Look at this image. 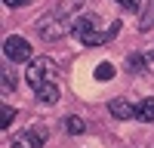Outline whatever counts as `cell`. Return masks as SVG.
Here are the masks:
<instances>
[{
    "label": "cell",
    "instance_id": "3957f363",
    "mask_svg": "<svg viewBox=\"0 0 154 148\" xmlns=\"http://www.w3.org/2000/svg\"><path fill=\"white\" fill-rule=\"evenodd\" d=\"M74 37L80 40L83 46H99V43H108L111 37H117L120 31V22H111V25H102V19L96 12H80L74 19Z\"/></svg>",
    "mask_w": 154,
    "mask_h": 148
},
{
    "label": "cell",
    "instance_id": "277c9868",
    "mask_svg": "<svg viewBox=\"0 0 154 148\" xmlns=\"http://www.w3.org/2000/svg\"><path fill=\"white\" fill-rule=\"evenodd\" d=\"M46 136H49L46 127L31 123L28 130H19L16 136H12V148H43L46 145Z\"/></svg>",
    "mask_w": 154,
    "mask_h": 148
},
{
    "label": "cell",
    "instance_id": "4fadbf2b",
    "mask_svg": "<svg viewBox=\"0 0 154 148\" xmlns=\"http://www.w3.org/2000/svg\"><path fill=\"white\" fill-rule=\"evenodd\" d=\"M12 117H16V111H12L9 105H3V130H9V123H12Z\"/></svg>",
    "mask_w": 154,
    "mask_h": 148
},
{
    "label": "cell",
    "instance_id": "7c38bea8",
    "mask_svg": "<svg viewBox=\"0 0 154 148\" xmlns=\"http://www.w3.org/2000/svg\"><path fill=\"white\" fill-rule=\"evenodd\" d=\"M9 90H16V77L9 71H3V93H9Z\"/></svg>",
    "mask_w": 154,
    "mask_h": 148
},
{
    "label": "cell",
    "instance_id": "52a82bcc",
    "mask_svg": "<svg viewBox=\"0 0 154 148\" xmlns=\"http://www.w3.org/2000/svg\"><path fill=\"white\" fill-rule=\"evenodd\" d=\"M136 117L145 120V123H154V99H142L136 105Z\"/></svg>",
    "mask_w": 154,
    "mask_h": 148
},
{
    "label": "cell",
    "instance_id": "8992f818",
    "mask_svg": "<svg viewBox=\"0 0 154 148\" xmlns=\"http://www.w3.org/2000/svg\"><path fill=\"white\" fill-rule=\"evenodd\" d=\"M108 111H111L117 120H130V117H136V105H130L126 99H114V102L108 105Z\"/></svg>",
    "mask_w": 154,
    "mask_h": 148
},
{
    "label": "cell",
    "instance_id": "30bf717a",
    "mask_svg": "<svg viewBox=\"0 0 154 148\" xmlns=\"http://www.w3.org/2000/svg\"><path fill=\"white\" fill-rule=\"evenodd\" d=\"M96 77H99V80H108V77H114V65H111V62H102V65L96 68Z\"/></svg>",
    "mask_w": 154,
    "mask_h": 148
},
{
    "label": "cell",
    "instance_id": "7a4b0ae2",
    "mask_svg": "<svg viewBox=\"0 0 154 148\" xmlns=\"http://www.w3.org/2000/svg\"><path fill=\"white\" fill-rule=\"evenodd\" d=\"M77 16H80V0H62V3H56L40 22H37L40 40H46V43L62 40V37L74 28V19Z\"/></svg>",
    "mask_w": 154,
    "mask_h": 148
},
{
    "label": "cell",
    "instance_id": "8fae6325",
    "mask_svg": "<svg viewBox=\"0 0 154 148\" xmlns=\"http://www.w3.org/2000/svg\"><path fill=\"white\" fill-rule=\"evenodd\" d=\"M126 65H130V71H142V68H145V59L139 56V53H133L130 59H126Z\"/></svg>",
    "mask_w": 154,
    "mask_h": 148
},
{
    "label": "cell",
    "instance_id": "9c48e42d",
    "mask_svg": "<svg viewBox=\"0 0 154 148\" xmlns=\"http://www.w3.org/2000/svg\"><path fill=\"white\" fill-rule=\"evenodd\" d=\"M65 127H68V133H71V136H80V133L86 130V123H83L80 117H68V120H65Z\"/></svg>",
    "mask_w": 154,
    "mask_h": 148
},
{
    "label": "cell",
    "instance_id": "ba28073f",
    "mask_svg": "<svg viewBox=\"0 0 154 148\" xmlns=\"http://www.w3.org/2000/svg\"><path fill=\"white\" fill-rule=\"evenodd\" d=\"M139 31H154V0H148V6L139 16Z\"/></svg>",
    "mask_w": 154,
    "mask_h": 148
},
{
    "label": "cell",
    "instance_id": "9a60e30c",
    "mask_svg": "<svg viewBox=\"0 0 154 148\" xmlns=\"http://www.w3.org/2000/svg\"><path fill=\"white\" fill-rule=\"evenodd\" d=\"M117 3H120V6H123V9H136V6H139V3H142V0H117Z\"/></svg>",
    "mask_w": 154,
    "mask_h": 148
},
{
    "label": "cell",
    "instance_id": "5b68a950",
    "mask_svg": "<svg viewBox=\"0 0 154 148\" xmlns=\"http://www.w3.org/2000/svg\"><path fill=\"white\" fill-rule=\"evenodd\" d=\"M3 56L9 62H31V43L25 40V37H6L3 40Z\"/></svg>",
    "mask_w": 154,
    "mask_h": 148
},
{
    "label": "cell",
    "instance_id": "5bb4252c",
    "mask_svg": "<svg viewBox=\"0 0 154 148\" xmlns=\"http://www.w3.org/2000/svg\"><path fill=\"white\" fill-rule=\"evenodd\" d=\"M3 3H6V6H12V9H19V6H28L31 0H3Z\"/></svg>",
    "mask_w": 154,
    "mask_h": 148
},
{
    "label": "cell",
    "instance_id": "6da1fadb",
    "mask_svg": "<svg viewBox=\"0 0 154 148\" xmlns=\"http://www.w3.org/2000/svg\"><path fill=\"white\" fill-rule=\"evenodd\" d=\"M25 80L31 83V90L37 93V99L46 105H56L59 102V65L46 56H37L28 62V74Z\"/></svg>",
    "mask_w": 154,
    "mask_h": 148
}]
</instances>
